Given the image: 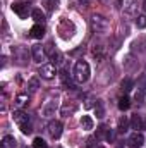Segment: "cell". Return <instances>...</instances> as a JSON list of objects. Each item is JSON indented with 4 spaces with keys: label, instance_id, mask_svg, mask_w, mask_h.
<instances>
[{
    "label": "cell",
    "instance_id": "1",
    "mask_svg": "<svg viewBox=\"0 0 146 148\" xmlns=\"http://www.w3.org/2000/svg\"><path fill=\"white\" fill-rule=\"evenodd\" d=\"M89 74H91V69H89V64L86 60H77L76 66H74V79L76 83H86L89 79Z\"/></svg>",
    "mask_w": 146,
    "mask_h": 148
},
{
    "label": "cell",
    "instance_id": "25",
    "mask_svg": "<svg viewBox=\"0 0 146 148\" xmlns=\"http://www.w3.org/2000/svg\"><path fill=\"white\" fill-rule=\"evenodd\" d=\"M136 26L139 28V29H145L146 28V16L143 14V16H139L138 19H136Z\"/></svg>",
    "mask_w": 146,
    "mask_h": 148
},
{
    "label": "cell",
    "instance_id": "3",
    "mask_svg": "<svg viewBox=\"0 0 146 148\" xmlns=\"http://www.w3.org/2000/svg\"><path fill=\"white\" fill-rule=\"evenodd\" d=\"M10 7H12V10H14L19 17H23V19H26L28 14H29V3H28V2H14Z\"/></svg>",
    "mask_w": 146,
    "mask_h": 148
},
{
    "label": "cell",
    "instance_id": "20",
    "mask_svg": "<svg viewBox=\"0 0 146 148\" xmlns=\"http://www.w3.org/2000/svg\"><path fill=\"white\" fill-rule=\"evenodd\" d=\"M55 102H48L46 105H45V109H43V115H46V117H50V115H53V112H55Z\"/></svg>",
    "mask_w": 146,
    "mask_h": 148
},
{
    "label": "cell",
    "instance_id": "2",
    "mask_svg": "<svg viewBox=\"0 0 146 148\" xmlns=\"http://www.w3.org/2000/svg\"><path fill=\"white\" fill-rule=\"evenodd\" d=\"M91 28H93L96 33H107L108 28H110V24L105 17H102V16H93V17H91Z\"/></svg>",
    "mask_w": 146,
    "mask_h": 148
},
{
    "label": "cell",
    "instance_id": "27",
    "mask_svg": "<svg viewBox=\"0 0 146 148\" xmlns=\"http://www.w3.org/2000/svg\"><path fill=\"white\" fill-rule=\"evenodd\" d=\"M16 103H17V105H24V103H28V95H17Z\"/></svg>",
    "mask_w": 146,
    "mask_h": 148
},
{
    "label": "cell",
    "instance_id": "11",
    "mask_svg": "<svg viewBox=\"0 0 146 148\" xmlns=\"http://www.w3.org/2000/svg\"><path fill=\"white\" fill-rule=\"evenodd\" d=\"M91 55H93L96 60H102V59H103V55H105L103 47H102V45H93V48H91Z\"/></svg>",
    "mask_w": 146,
    "mask_h": 148
},
{
    "label": "cell",
    "instance_id": "23",
    "mask_svg": "<svg viewBox=\"0 0 146 148\" xmlns=\"http://www.w3.org/2000/svg\"><path fill=\"white\" fill-rule=\"evenodd\" d=\"M33 148H48V145H46V141H45L43 138H35Z\"/></svg>",
    "mask_w": 146,
    "mask_h": 148
},
{
    "label": "cell",
    "instance_id": "24",
    "mask_svg": "<svg viewBox=\"0 0 146 148\" xmlns=\"http://www.w3.org/2000/svg\"><path fill=\"white\" fill-rule=\"evenodd\" d=\"M45 53H46V57H50V59H52V57L57 53V50H55V47H53L52 43H48V45L45 47Z\"/></svg>",
    "mask_w": 146,
    "mask_h": 148
},
{
    "label": "cell",
    "instance_id": "19",
    "mask_svg": "<svg viewBox=\"0 0 146 148\" xmlns=\"http://www.w3.org/2000/svg\"><path fill=\"white\" fill-rule=\"evenodd\" d=\"M131 124H132V129H143V117L136 114V115L132 117Z\"/></svg>",
    "mask_w": 146,
    "mask_h": 148
},
{
    "label": "cell",
    "instance_id": "14",
    "mask_svg": "<svg viewBox=\"0 0 146 148\" xmlns=\"http://www.w3.org/2000/svg\"><path fill=\"white\" fill-rule=\"evenodd\" d=\"M16 145H17V141L14 136H5L2 140V148H16Z\"/></svg>",
    "mask_w": 146,
    "mask_h": 148
},
{
    "label": "cell",
    "instance_id": "9",
    "mask_svg": "<svg viewBox=\"0 0 146 148\" xmlns=\"http://www.w3.org/2000/svg\"><path fill=\"white\" fill-rule=\"evenodd\" d=\"M146 77H141V81H139V86H138V90H136V102H143L145 100V93H146Z\"/></svg>",
    "mask_w": 146,
    "mask_h": 148
},
{
    "label": "cell",
    "instance_id": "29",
    "mask_svg": "<svg viewBox=\"0 0 146 148\" xmlns=\"http://www.w3.org/2000/svg\"><path fill=\"white\" fill-rule=\"evenodd\" d=\"M107 140H108V141H113V140H115V133H113V131H107Z\"/></svg>",
    "mask_w": 146,
    "mask_h": 148
},
{
    "label": "cell",
    "instance_id": "16",
    "mask_svg": "<svg viewBox=\"0 0 146 148\" xmlns=\"http://www.w3.org/2000/svg\"><path fill=\"white\" fill-rule=\"evenodd\" d=\"M31 17H33L35 21H36L38 24L45 21V14L41 12V9H33V10H31Z\"/></svg>",
    "mask_w": 146,
    "mask_h": 148
},
{
    "label": "cell",
    "instance_id": "7",
    "mask_svg": "<svg viewBox=\"0 0 146 148\" xmlns=\"http://www.w3.org/2000/svg\"><path fill=\"white\" fill-rule=\"evenodd\" d=\"M145 143V136H143V133H132L131 136H129V140H127V145L131 148H139L141 145Z\"/></svg>",
    "mask_w": 146,
    "mask_h": 148
},
{
    "label": "cell",
    "instance_id": "28",
    "mask_svg": "<svg viewBox=\"0 0 146 148\" xmlns=\"http://www.w3.org/2000/svg\"><path fill=\"white\" fill-rule=\"evenodd\" d=\"M105 131H107V127H105V126H100V127H98V133H96V138H98V140H102V138H103V134H105Z\"/></svg>",
    "mask_w": 146,
    "mask_h": 148
},
{
    "label": "cell",
    "instance_id": "30",
    "mask_svg": "<svg viewBox=\"0 0 146 148\" xmlns=\"http://www.w3.org/2000/svg\"><path fill=\"white\" fill-rule=\"evenodd\" d=\"M93 141H95V138H88V140H86V148L93 147Z\"/></svg>",
    "mask_w": 146,
    "mask_h": 148
},
{
    "label": "cell",
    "instance_id": "8",
    "mask_svg": "<svg viewBox=\"0 0 146 148\" xmlns=\"http://www.w3.org/2000/svg\"><path fill=\"white\" fill-rule=\"evenodd\" d=\"M12 119H14V122H16V124H19V126H23V124L29 122V115H28L24 110H16L14 114H12Z\"/></svg>",
    "mask_w": 146,
    "mask_h": 148
},
{
    "label": "cell",
    "instance_id": "21",
    "mask_svg": "<svg viewBox=\"0 0 146 148\" xmlns=\"http://www.w3.org/2000/svg\"><path fill=\"white\" fill-rule=\"evenodd\" d=\"M28 88H29L31 91H36L38 88H40V81H38L36 76H35V77H31V79L28 81Z\"/></svg>",
    "mask_w": 146,
    "mask_h": 148
},
{
    "label": "cell",
    "instance_id": "15",
    "mask_svg": "<svg viewBox=\"0 0 146 148\" xmlns=\"http://www.w3.org/2000/svg\"><path fill=\"white\" fill-rule=\"evenodd\" d=\"M74 110H76V105H74V103H71V105H69V103L65 102V103L62 105V109H60V114H62V115H65V117H69Z\"/></svg>",
    "mask_w": 146,
    "mask_h": 148
},
{
    "label": "cell",
    "instance_id": "22",
    "mask_svg": "<svg viewBox=\"0 0 146 148\" xmlns=\"http://www.w3.org/2000/svg\"><path fill=\"white\" fill-rule=\"evenodd\" d=\"M95 114H96V117H100V119L105 115L103 105H102V102H100V100H96V105H95Z\"/></svg>",
    "mask_w": 146,
    "mask_h": 148
},
{
    "label": "cell",
    "instance_id": "4",
    "mask_svg": "<svg viewBox=\"0 0 146 148\" xmlns=\"http://www.w3.org/2000/svg\"><path fill=\"white\" fill-rule=\"evenodd\" d=\"M40 76L43 79H53L57 76V67L55 64H43L41 69H40Z\"/></svg>",
    "mask_w": 146,
    "mask_h": 148
},
{
    "label": "cell",
    "instance_id": "17",
    "mask_svg": "<svg viewBox=\"0 0 146 148\" xmlns=\"http://www.w3.org/2000/svg\"><path fill=\"white\" fill-rule=\"evenodd\" d=\"M120 86H122V91H124V93H129V91L134 88V81H132V79H129V77H126V79L122 81V84H120Z\"/></svg>",
    "mask_w": 146,
    "mask_h": 148
},
{
    "label": "cell",
    "instance_id": "26",
    "mask_svg": "<svg viewBox=\"0 0 146 148\" xmlns=\"http://www.w3.org/2000/svg\"><path fill=\"white\" fill-rule=\"evenodd\" d=\"M19 127H21V131H23L24 134H31V133H33V127H31L29 122H26V124H23V126H19Z\"/></svg>",
    "mask_w": 146,
    "mask_h": 148
},
{
    "label": "cell",
    "instance_id": "31",
    "mask_svg": "<svg viewBox=\"0 0 146 148\" xmlns=\"http://www.w3.org/2000/svg\"><path fill=\"white\" fill-rule=\"evenodd\" d=\"M79 2H81L83 5H88V3H89V0H79Z\"/></svg>",
    "mask_w": 146,
    "mask_h": 148
},
{
    "label": "cell",
    "instance_id": "18",
    "mask_svg": "<svg viewBox=\"0 0 146 148\" xmlns=\"http://www.w3.org/2000/svg\"><path fill=\"white\" fill-rule=\"evenodd\" d=\"M129 107H131L129 97H120V98H119V109H120V110H127Z\"/></svg>",
    "mask_w": 146,
    "mask_h": 148
},
{
    "label": "cell",
    "instance_id": "5",
    "mask_svg": "<svg viewBox=\"0 0 146 148\" xmlns=\"http://www.w3.org/2000/svg\"><path fill=\"white\" fill-rule=\"evenodd\" d=\"M46 131H48V134H50L53 140L60 138V134H62V122H59V121H50Z\"/></svg>",
    "mask_w": 146,
    "mask_h": 148
},
{
    "label": "cell",
    "instance_id": "13",
    "mask_svg": "<svg viewBox=\"0 0 146 148\" xmlns=\"http://www.w3.org/2000/svg\"><path fill=\"white\" fill-rule=\"evenodd\" d=\"M127 127H129V119L124 115V117H120V119H119L117 131H119V133H126V131H127Z\"/></svg>",
    "mask_w": 146,
    "mask_h": 148
},
{
    "label": "cell",
    "instance_id": "6",
    "mask_svg": "<svg viewBox=\"0 0 146 148\" xmlns=\"http://www.w3.org/2000/svg\"><path fill=\"white\" fill-rule=\"evenodd\" d=\"M31 55H33V60H35L36 64H41V62L46 59L45 47H41V45H33V47H31Z\"/></svg>",
    "mask_w": 146,
    "mask_h": 148
},
{
    "label": "cell",
    "instance_id": "33",
    "mask_svg": "<svg viewBox=\"0 0 146 148\" xmlns=\"http://www.w3.org/2000/svg\"><path fill=\"white\" fill-rule=\"evenodd\" d=\"M98 148H105V147H98Z\"/></svg>",
    "mask_w": 146,
    "mask_h": 148
},
{
    "label": "cell",
    "instance_id": "12",
    "mask_svg": "<svg viewBox=\"0 0 146 148\" xmlns=\"http://www.w3.org/2000/svg\"><path fill=\"white\" fill-rule=\"evenodd\" d=\"M81 126H83V129L89 131V129H93L95 122H93V119H91L89 115H83V117H81Z\"/></svg>",
    "mask_w": 146,
    "mask_h": 148
},
{
    "label": "cell",
    "instance_id": "10",
    "mask_svg": "<svg viewBox=\"0 0 146 148\" xmlns=\"http://www.w3.org/2000/svg\"><path fill=\"white\" fill-rule=\"evenodd\" d=\"M29 35L31 38H36V40H41V38L45 36V28L41 26V24H35L31 29H29Z\"/></svg>",
    "mask_w": 146,
    "mask_h": 148
},
{
    "label": "cell",
    "instance_id": "32",
    "mask_svg": "<svg viewBox=\"0 0 146 148\" xmlns=\"http://www.w3.org/2000/svg\"><path fill=\"white\" fill-rule=\"evenodd\" d=\"M143 9H145V10H146V0H145V2H143Z\"/></svg>",
    "mask_w": 146,
    "mask_h": 148
}]
</instances>
